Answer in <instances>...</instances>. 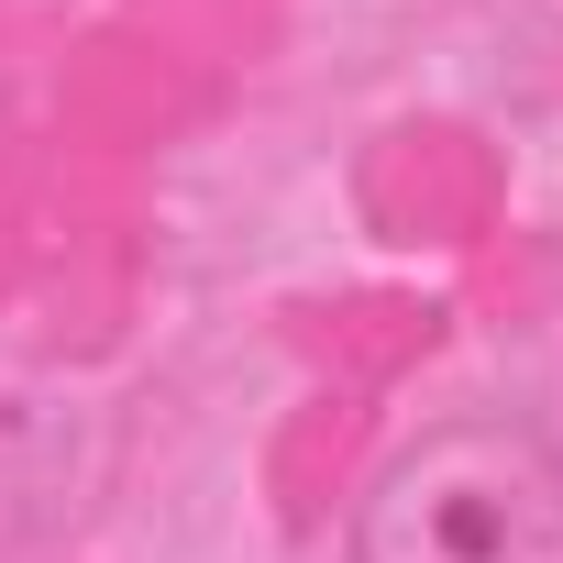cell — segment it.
I'll use <instances>...</instances> for the list:
<instances>
[{
	"label": "cell",
	"instance_id": "1",
	"mask_svg": "<svg viewBox=\"0 0 563 563\" xmlns=\"http://www.w3.org/2000/svg\"><path fill=\"white\" fill-rule=\"evenodd\" d=\"M354 563H563V475L541 420L453 409L409 431L354 497Z\"/></svg>",
	"mask_w": 563,
	"mask_h": 563
},
{
	"label": "cell",
	"instance_id": "2",
	"mask_svg": "<svg viewBox=\"0 0 563 563\" xmlns=\"http://www.w3.org/2000/svg\"><path fill=\"white\" fill-rule=\"evenodd\" d=\"M541 442H552V475H563V409H552V420H541Z\"/></svg>",
	"mask_w": 563,
	"mask_h": 563
}]
</instances>
